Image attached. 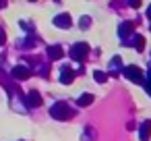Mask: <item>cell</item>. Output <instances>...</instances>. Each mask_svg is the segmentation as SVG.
Segmentation results:
<instances>
[{"label": "cell", "mask_w": 151, "mask_h": 141, "mask_svg": "<svg viewBox=\"0 0 151 141\" xmlns=\"http://www.w3.org/2000/svg\"><path fill=\"white\" fill-rule=\"evenodd\" d=\"M147 85H151V69H149V73H147Z\"/></svg>", "instance_id": "ac0fdd59"}, {"label": "cell", "mask_w": 151, "mask_h": 141, "mask_svg": "<svg viewBox=\"0 0 151 141\" xmlns=\"http://www.w3.org/2000/svg\"><path fill=\"white\" fill-rule=\"evenodd\" d=\"M62 56H64V48H62V46H58V44L48 46V58H50V60H60Z\"/></svg>", "instance_id": "ba28073f"}, {"label": "cell", "mask_w": 151, "mask_h": 141, "mask_svg": "<svg viewBox=\"0 0 151 141\" xmlns=\"http://www.w3.org/2000/svg\"><path fill=\"white\" fill-rule=\"evenodd\" d=\"M145 91H147V93L151 95V85H147V83H145Z\"/></svg>", "instance_id": "d6986e66"}, {"label": "cell", "mask_w": 151, "mask_h": 141, "mask_svg": "<svg viewBox=\"0 0 151 141\" xmlns=\"http://www.w3.org/2000/svg\"><path fill=\"white\" fill-rule=\"evenodd\" d=\"M93 100H95V95H93V93H83V95H79L77 104H79V106H89Z\"/></svg>", "instance_id": "4fadbf2b"}, {"label": "cell", "mask_w": 151, "mask_h": 141, "mask_svg": "<svg viewBox=\"0 0 151 141\" xmlns=\"http://www.w3.org/2000/svg\"><path fill=\"white\" fill-rule=\"evenodd\" d=\"M87 54H89V44H85V42H77V44H73L70 50H68V56H70L73 60H77V62H83Z\"/></svg>", "instance_id": "7a4b0ae2"}, {"label": "cell", "mask_w": 151, "mask_h": 141, "mask_svg": "<svg viewBox=\"0 0 151 141\" xmlns=\"http://www.w3.org/2000/svg\"><path fill=\"white\" fill-rule=\"evenodd\" d=\"M120 69H122V58H120V56H114V58L110 60V73H108V75H118Z\"/></svg>", "instance_id": "8fae6325"}, {"label": "cell", "mask_w": 151, "mask_h": 141, "mask_svg": "<svg viewBox=\"0 0 151 141\" xmlns=\"http://www.w3.org/2000/svg\"><path fill=\"white\" fill-rule=\"evenodd\" d=\"M147 17H149V21H151V7L147 9Z\"/></svg>", "instance_id": "ffe728a7"}, {"label": "cell", "mask_w": 151, "mask_h": 141, "mask_svg": "<svg viewBox=\"0 0 151 141\" xmlns=\"http://www.w3.org/2000/svg\"><path fill=\"white\" fill-rule=\"evenodd\" d=\"M2 7H4V4H2V2H0V9H2Z\"/></svg>", "instance_id": "44dd1931"}, {"label": "cell", "mask_w": 151, "mask_h": 141, "mask_svg": "<svg viewBox=\"0 0 151 141\" xmlns=\"http://www.w3.org/2000/svg\"><path fill=\"white\" fill-rule=\"evenodd\" d=\"M132 46L137 48V52H143V46H145V38L143 35H139V33H132Z\"/></svg>", "instance_id": "7c38bea8"}, {"label": "cell", "mask_w": 151, "mask_h": 141, "mask_svg": "<svg viewBox=\"0 0 151 141\" xmlns=\"http://www.w3.org/2000/svg\"><path fill=\"white\" fill-rule=\"evenodd\" d=\"M118 35L122 38V42H124L128 35H132V23H130V21H124V23H120V27H118Z\"/></svg>", "instance_id": "30bf717a"}, {"label": "cell", "mask_w": 151, "mask_h": 141, "mask_svg": "<svg viewBox=\"0 0 151 141\" xmlns=\"http://www.w3.org/2000/svg\"><path fill=\"white\" fill-rule=\"evenodd\" d=\"M4 42H6V35H4V29H2V27H0V46H2Z\"/></svg>", "instance_id": "2e32d148"}, {"label": "cell", "mask_w": 151, "mask_h": 141, "mask_svg": "<svg viewBox=\"0 0 151 141\" xmlns=\"http://www.w3.org/2000/svg\"><path fill=\"white\" fill-rule=\"evenodd\" d=\"M25 102H27V106H29V108H40V106H42V95H40V91L31 89V91L27 93Z\"/></svg>", "instance_id": "52a82bcc"}, {"label": "cell", "mask_w": 151, "mask_h": 141, "mask_svg": "<svg viewBox=\"0 0 151 141\" xmlns=\"http://www.w3.org/2000/svg\"><path fill=\"white\" fill-rule=\"evenodd\" d=\"M149 137H151V120H145L139 127V139L141 141H149Z\"/></svg>", "instance_id": "9c48e42d"}, {"label": "cell", "mask_w": 151, "mask_h": 141, "mask_svg": "<svg viewBox=\"0 0 151 141\" xmlns=\"http://www.w3.org/2000/svg\"><path fill=\"white\" fill-rule=\"evenodd\" d=\"M122 73H124V77L126 79H130V81H134V83H143V75H141V69L139 67H124L122 69Z\"/></svg>", "instance_id": "3957f363"}, {"label": "cell", "mask_w": 151, "mask_h": 141, "mask_svg": "<svg viewBox=\"0 0 151 141\" xmlns=\"http://www.w3.org/2000/svg\"><path fill=\"white\" fill-rule=\"evenodd\" d=\"M31 69L29 67H25V64H19V67H15V71H13V77L15 79H21V81H25V79H29L31 77Z\"/></svg>", "instance_id": "5b68a950"}, {"label": "cell", "mask_w": 151, "mask_h": 141, "mask_svg": "<svg viewBox=\"0 0 151 141\" xmlns=\"http://www.w3.org/2000/svg\"><path fill=\"white\" fill-rule=\"evenodd\" d=\"M89 25H91V17H87V15H85V17H81V21H79V27H81V29H87Z\"/></svg>", "instance_id": "9a60e30c"}, {"label": "cell", "mask_w": 151, "mask_h": 141, "mask_svg": "<svg viewBox=\"0 0 151 141\" xmlns=\"http://www.w3.org/2000/svg\"><path fill=\"white\" fill-rule=\"evenodd\" d=\"M73 79H75V71H73L68 64L60 67V83L68 85V83H73Z\"/></svg>", "instance_id": "8992f818"}, {"label": "cell", "mask_w": 151, "mask_h": 141, "mask_svg": "<svg viewBox=\"0 0 151 141\" xmlns=\"http://www.w3.org/2000/svg\"><path fill=\"white\" fill-rule=\"evenodd\" d=\"M19 141H23V139H19Z\"/></svg>", "instance_id": "603a6c76"}, {"label": "cell", "mask_w": 151, "mask_h": 141, "mask_svg": "<svg viewBox=\"0 0 151 141\" xmlns=\"http://www.w3.org/2000/svg\"><path fill=\"white\" fill-rule=\"evenodd\" d=\"M73 114L75 112L66 106V102H54L50 106V116L56 120H68V118H73Z\"/></svg>", "instance_id": "6da1fadb"}, {"label": "cell", "mask_w": 151, "mask_h": 141, "mask_svg": "<svg viewBox=\"0 0 151 141\" xmlns=\"http://www.w3.org/2000/svg\"><path fill=\"white\" fill-rule=\"evenodd\" d=\"M128 4H130L132 9H139V7H141V2H139V0H132V2H128Z\"/></svg>", "instance_id": "e0dca14e"}, {"label": "cell", "mask_w": 151, "mask_h": 141, "mask_svg": "<svg viewBox=\"0 0 151 141\" xmlns=\"http://www.w3.org/2000/svg\"><path fill=\"white\" fill-rule=\"evenodd\" d=\"M149 29H151V25H149Z\"/></svg>", "instance_id": "7402d4cb"}, {"label": "cell", "mask_w": 151, "mask_h": 141, "mask_svg": "<svg viewBox=\"0 0 151 141\" xmlns=\"http://www.w3.org/2000/svg\"><path fill=\"white\" fill-rule=\"evenodd\" d=\"M93 79H95L97 83H106V79H108V73H104V71H95V73H93Z\"/></svg>", "instance_id": "5bb4252c"}, {"label": "cell", "mask_w": 151, "mask_h": 141, "mask_svg": "<svg viewBox=\"0 0 151 141\" xmlns=\"http://www.w3.org/2000/svg\"><path fill=\"white\" fill-rule=\"evenodd\" d=\"M52 23H54L56 27H60V29H68V27L73 25V21H70V15H68V13H62V15H56V17L52 19Z\"/></svg>", "instance_id": "277c9868"}]
</instances>
